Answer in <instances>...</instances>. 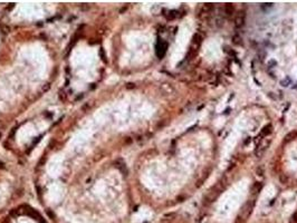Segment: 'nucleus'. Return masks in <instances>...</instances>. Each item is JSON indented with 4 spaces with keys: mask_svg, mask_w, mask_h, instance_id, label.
<instances>
[{
    "mask_svg": "<svg viewBox=\"0 0 297 223\" xmlns=\"http://www.w3.org/2000/svg\"><path fill=\"white\" fill-rule=\"evenodd\" d=\"M254 204H255V202L254 201H251V200L246 203V205L244 206L241 209V211H240V214L238 215L237 220H236V223H244L249 216H250L251 212H252V209H254Z\"/></svg>",
    "mask_w": 297,
    "mask_h": 223,
    "instance_id": "1",
    "label": "nucleus"
},
{
    "mask_svg": "<svg viewBox=\"0 0 297 223\" xmlns=\"http://www.w3.org/2000/svg\"><path fill=\"white\" fill-rule=\"evenodd\" d=\"M245 19H246V15L245 11H239L236 16V20H235V25L237 28H241L245 25Z\"/></svg>",
    "mask_w": 297,
    "mask_h": 223,
    "instance_id": "2",
    "label": "nucleus"
},
{
    "mask_svg": "<svg viewBox=\"0 0 297 223\" xmlns=\"http://www.w3.org/2000/svg\"><path fill=\"white\" fill-rule=\"evenodd\" d=\"M272 132V124H268V125H266V126L261 130V132H260V136H261V137H266V136H268Z\"/></svg>",
    "mask_w": 297,
    "mask_h": 223,
    "instance_id": "3",
    "label": "nucleus"
},
{
    "mask_svg": "<svg viewBox=\"0 0 297 223\" xmlns=\"http://www.w3.org/2000/svg\"><path fill=\"white\" fill-rule=\"evenodd\" d=\"M235 11V9H233V6L231 4H227L225 6V13L228 15V16H231Z\"/></svg>",
    "mask_w": 297,
    "mask_h": 223,
    "instance_id": "4",
    "label": "nucleus"
},
{
    "mask_svg": "<svg viewBox=\"0 0 297 223\" xmlns=\"http://www.w3.org/2000/svg\"><path fill=\"white\" fill-rule=\"evenodd\" d=\"M252 189H254V191L256 192V193H259V192L261 191V189H263V184H261V183H259V182H257V183H255L254 184Z\"/></svg>",
    "mask_w": 297,
    "mask_h": 223,
    "instance_id": "5",
    "label": "nucleus"
},
{
    "mask_svg": "<svg viewBox=\"0 0 297 223\" xmlns=\"http://www.w3.org/2000/svg\"><path fill=\"white\" fill-rule=\"evenodd\" d=\"M296 135H297L296 132H292V133H289V134H287L285 136V139H286V141H292L294 137H296Z\"/></svg>",
    "mask_w": 297,
    "mask_h": 223,
    "instance_id": "6",
    "label": "nucleus"
},
{
    "mask_svg": "<svg viewBox=\"0 0 297 223\" xmlns=\"http://www.w3.org/2000/svg\"><path fill=\"white\" fill-rule=\"evenodd\" d=\"M232 39H233V42H235L236 45H240V44H241V41H240V40H241V38L239 37V36H237V35H236V36H233Z\"/></svg>",
    "mask_w": 297,
    "mask_h": 223,
    "instance_id": "7",
    "label": "nucleus"
}]
</instances>
